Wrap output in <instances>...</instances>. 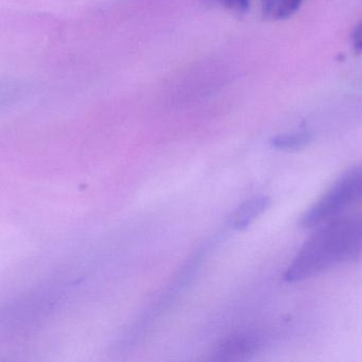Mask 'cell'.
Segmentation results:
<instances>
[{
    "label": "cell",
    "mask_w": 362,
    "mask_h": 362,
    "mask_svg": "<svg viewBox=\"0 0 362 362\" xmlns=\"http://www.w3.org/2000/svg\"><path fill=\"white\" fill-rule=\"evenodd\" d=\"M362 254V216L330 222L317 230L284 274L290 283L304 281Z\"/></svg>",
    "instance_id": "6da1fadb"
},
{
    "label": "cell",
    "mask_w": 362,
    "mask_h": 362,
    "mask_svg": "<svg viewBox=\"0 0 362 362\" xmlns=\"http://www.w3.org/2000/svg\"><path fill=\"white\" fill-rule=\"evenodd\" d=\"M362 199V166L346 171L306 213L300 220L304 228L324 223L342 213Z\"/></svg>",
    "instance_id": "7a4b0ae2"
},
{
    "label": "cell",
    "mask_w": 362,
    "mask_h": 362,
    "mask_svg": "<svg viewBox=\"0 0 362 362\" xmlns=\"http://www.w3.org/2000/svg\"><path fill=\"white\" fill-rule=\"evenodd\" d=\"M311 141H313V136L310 133L306 131H298V132L276 135L271 139L270 144L273 148L281 151H296L307 147Z\"/></svg>",
    "instance_id": "8992f818"
},
{
    "label": "cell",
    "mask_w": 362,
    "mask_h": 362,
    "mask_svg": "<svg viewBox=\"0 0 362 362\" xmlns=\"http://www.w3.org/2000/svg\"><path fill=\"white\" fill-rule=\"evenodd\" d=\"M269 205H270V199L264 196L256 197L247 201L235 214L233 218V226L239 230L247 228L268 209Z\"/></svg>",
    "instance_id": "277c9868"
},
{
    "label": "cell",
    "mask_w": 362,
    "mask_h": 362,
    "mask_svg": "<svg viewBox=\"0 0 362 362\" xmlns=\"http://www.w3.org/2000/svg\"><path fill=\"white\" fill-rule=\"evenodd\" d=\"M262 344V337L257 332H243L226 341L220 349L219 355L222 359H240L255 353Z\"/></svg>",
    "instance_id": "3957f363"
},
{
    "label": "cell",
    "mask_w": 362,
    "mask_h": 362,
    "mask_svg": "<svg viewBox=\"0 0 362 362\" xmlns=\"http://www.w3.org/2000/svg\"><path fill=\"white\" fill-rule=\"evenodd\" d=\"M351 46H353L354 52L356 54H361L362 52V22L356 26L354 29L353 35H351Z\"/></svg>",
    "instance_id": "ba28073f"
},
{
    "label": "cell",
    "mask_w": 362,
    "mask_h": 362,
    "mask_svg": "<svg viewBox=\"0 0 362 362\" xmlns=\"http://www.w3.org/2000/svg\"><path fill=\"white\" fill-rule=\"evenodd\" d=\"M302 4L303 0H260L264 18L276 22L291 18Z\"/></svg>",
    "instance_id": "5b68a950"
},
{
    "label": "cell",
    "mask_w": 362,
    "mask_h": 362,
    "mask_svg": "<svg viewBox=\"0 0 362 362\" xmlns=\"http://www.w3.org/2000/svg\"><path fill=\"white\" fill-rule=\"evenodd\" d=\"M211 1L230 11L243 13L247 11L251 0H211Z\"/></svg>",
    "instance_id": "52a82bcc"
}]
</instances>
